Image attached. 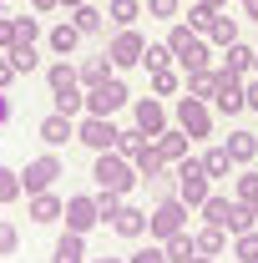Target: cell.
Here are the masks:
<instances>
[{
    "mask_svg": "<svg viewBox=\"0 0 258 263\" xmlns=\"http://www.w3.org/2000/svg\"><path fill=\"white\" fill-rule=\"evenodd\" d=\"M21 35H15V15H0V51H10Z\"/></svg>",
    "mask_w": 258,
    "mask_h": 263,
    "instance_id": "f6af8a7d",
    "label": "cell"
},
{
    "mask_svg": "<svg viewBox=\"0 0 258 263\" xmlns=\"http://www.w3.org/2000/svg\"><path fill=\"white\" fill-rule=\"evenodd\" d=\"M112 233H117V238H132V243H137V238H147V213H142V208H132V202H122V208H117V218H112Z\"/></svg>",
    "mask_w": 258,
    "mask_h": 263,
    "instance_id": "4fadbf2b",
    "label": "cell"
},
{
    "mask_svg": "<svg viewBox=\"0 0 258 263\" xmlns=\"http://www.w3.org/2000/svg\"><path fill=\"white\" fill-rule=\"evenodd\" d=\"M233 258H243V263H258V233H253V228L233 238Z\"/></svg>",
    "mask_w": 258,
    "mask_h": 263,
    "instance_id": "74e56055",
    "label": "cell"
},
{
    "mask_svg": "<svg viewBox=\"0 0 258 263\" xmlns=\"http://www.w3.org/2000/svg\"><path fill=\"white\" fill-rule=\"evenodd\" d=\"M213 86H218V71H188V76H182V91H188V97L213 101Z\"/></svg>",
    "mask_w": 258,
    "mask_h": 263,
    "instance_id": "83f0119b",
    "label": "cell"
},
{
    "mask_svg": "<svg viewBox=\"0 0 258 263\" xmlns=\"http://www.w3.org/2000/svg\"><path fill=\"white\" fill-rule=\"evenodd\" d=\"M15 35L21 41H41V21L35 15H15Z\"/></svg>",
    "mask_w": 258,
    "mask_h": 263,
    "instance_id": "ee69618b",
    "label": "cell"
},
{
    "mask_svg": "<svg viewBox=\"0 0 258 263\" xmlns=\"http://www.w3.org/2000/svg\"><path fill=\"white\" fill-rule=\"evenodd\" d=\"M188 142H193V137H188L182 127H167V132L157 137V152L167 157V167H177L182 157H188Z\"/></svg>",
    "mask_w": 258,
    "mask_h": 263,
    "instance_id": "ffe728a7",
    "label": "cell"
},
{
    "mask_svg": "<svg viewBox=\"0 0 258 263\" xmlns=\"http://www.w3.org/2000/svg\"><path fill=\"white\" fill-rule=\"evenodd\" d=\"M35 132H41V142H46V147H66V142L76 137V117H66V111H51V117H46Z\"/></svg>",
    "mask_w": 258,
    "mask_h": 263,
    "instance_id": "5bb4252c",
    "label": "cell"
},
{
    "mask_svg": "<svg viewBox=\"0 0 258 263\" xmlns=\"http://www.w3.org/2000/svg\"><path fill=\"white\" fill-rule=\"evenodd\" d=\"M10 117H15V106H10V97H5V91H0V127H5Z\"/></svg>",
    "mask_w": 258,
    "mask_h": 263,
    "instance_id": "c3c4849f",
    "label": "cell"
},
{
    "mask_svg": "<svg viewBox=\"0 0 258 263\" xmlns=\"http://www.w3.org/2000/svg\"><path fill=\"white\" fill-rule=\"evenodd\" d=\"M188 263H213V258H208V253H197V258H188Z\"/></svg>",
    "mask_w": 258,
    "mask_h": 263,
    "instance_id": "11a10c76",
    "label": "cell"
},
{
    "mask_svg": "<svg viewBox=\"0 0 258 263\" xmlns=\"http://www.w3.org/2000/svg\"><path fill=\"white\" fill-rule=\"evenodd\" d=\"M15 197H26V182H21V172H15V167L0 162V208H5V202H15Z\"/></svg>",
    "mask_w": 258,
    "mask_h": 263,
    "instance_id": "836d02e7",
    "label": "cell"
},
{
    "mask_svg": "<svg viewBox=\"0 0 258 263\" xmlns=\"http://www.w3.org/2000/svg\"><path fill=\"white\" fill-rule=\"evenodd\" d=\"M147 15L152 21H177L182 15V0H147Z\"/></svg>",
    "mask_w": 258,
    "mask_h": 263,
    "instance_id": "ab89813d",
    "label": "cell"
},
{
    "mask_svg": "<svg viewBox=\"0 0 258 263\" xmlns=\"http://www.w3.org/2000/svg\"><path fill=\"white\" fill-rule=\"evenodd\" d=\"M122 202H127V197H122V193H106V187H97V208H101V223H112Z\"/></svg>",
    "mask_w": 258,
    "mask_h": 263,
    "instance_id": "b9f144b4",
    "label": "cell"
},
{
    "mask_svg": "<svg viewBox=\"0 0 258 263\" xmlns=\"http://www.w3.org/2000/svg\"><path fill=\"white\" fill-rule=\"evenodd\" d=\"M56 177H66V167L56 152H41V157H31L26 162V172H21V182H26V197L31 193H46V187H56Z\"/></svg>",
    "mask_w": 258,
    "mask_h": 263,
    "instance_id": "52a82bcc",
    "label": "cell"
},
{
    "mask_svg": "<svg viewBox=\"0 0 258 263\" xmlns=\"http://www.w3.org/2000/svg\"><path fill=\"white\" fill-rule=\"evenodd\" d=\"M162 248H167V263H188V258H197V238H193L188 228H182V233H172Z\"/></svg>",
    "mask_w": 258,
    "mask_h": 263,
    "instance_id": "d4e9b609",
    "label": "cell"
},
{
    "mask_svg": "<svg viewBox=\"0 0 258 263\" xmlns=\"http://www.w3.org/2000/svg\"><path fill=\"white\" fill-rule=\"evenodd\" d=\"M243 10H248V21H258V0H243Z\"/></svg>",
    "mask_w": 258,
    "mask_h": 263,
    "instance_id": "f907efd6",
    "label": "cell"
},
{
    "mask_svg": "<svg viewBox=\"0 0 258 263\" xmlns=\"http://www.w3.org/2000/svg\"><path fill=\"white\" fill-rule=\"evenodd\" d=\"M253 223H258V213L248 208V202H238V197H233V208H228V223H223V228H228V238H238V233H248Z\"/></svg>",
    "mask_w": 258,
    "mask_h": 263,
    "instance_id": "f1b7e54d",
    "label": "cell"
},
{
    "mask_svg": "<svg viewBox=\"0 0 258 263\" xmlns=\"http://www.w3.org/2000/svg\"><path fill=\"white\" fill-rule=\"evenodd\" d=\"M15 248H21V228H15L10 218H0V258H10Z\"/></svg>",
    "mask_w": 258,
    "mask_h": 263,
    "instance_id": "60d3db41",
    "label": "cell"
},
{
    "mask_svg": "<svg viewBox=\"0 0 258 263\" xmlns=\"http://www.w3.org/2000/svg\"><path fill=\"white\" fill-rule=\"evenodd\" d=\"M132 167H137V177H147V182H152V177H162V172H167V157H162L157 142H152V147H147V152H142Z\"/></svg>",
    "mask_w": 258,
    "mask_h": 263,
    "instance_id": "1f68e13d",
    "label": "cell"
},
{
    "mask_svg": "<svg viewBox=\"0 0 258 263\" xmlns=\"http://www.w3.org/2000/svg\"><path fill=\"white\" fill-rule=\"evenodd\" d=\"M208 41H213V46H233V41H243V26H238V15L218 10V15H213V26H208Z\"/></svg>",
    "mask_w": 258,
    "mask_h": 263,
    "instance_id": "44dd1931",
    "label": "cell"
},
{
    "mask_svg": "<svg viewBox=\"0 0 258 263\" xmlns=\"http://www.w3.org/2000/svg\"><path fill=\"white\" fill-rule=\"evenodd\" d=\"M177 56H172V46L167 41H147V51H142V66L147 71H162V66H172Z\"/></svg>",
    "mask_w": 258,
    "mask_h": 263,
    "instance_id": "e575fe53",
    "label": "cell"
},
{
    "mask_svg": "<svg viewBox=\"0 0 258 263\" xmlns=\"http://www.w3.org/2000/svg\"><path fill=\"white\" fill-rule=\"evenodd\" d=\"M238 202H248L258 213V172H238Z\"/></svg>",
    "mask_w": 258,
    "mask_h": 263,
    "instance_id": "f35d334b",
    "label": "cell"
},
{
    "mask_svg": "<svg viewBox=\"0 0 258 263\" xmlns=\"http://www.w3.org/2000/svg\"><path fill=\"white\" fill-rule=\"evenodd\" d=\"M223 71H233V76H253V56L258 46H248V41H233V46H223Z\"/></svg>",
    "mask_w": 258,
    "mask_h": 263,
    "instance_id": "ac0fdd59",
    "label": "cell"
},
{
    "mask_svg": "<svg viewBox=\"0 0 258 263\" xmlns=\"http://www.w3.org/2000/svg\"><path fill=\"white\" fill-rule=\"evenodd\" d=\"M172 172H177V197H182L188 208H202V202L213 197V177L202 172V157H182Z\"/></svg>",
    "mask_w": 258,
    "mask_h": 263,
    "instance_id": "3957f363",
    "label": "cell"
},
{
    "mask_svg": "<svg viewBox=\"0 0 258 263\" xmlns=\"http://www.w3.org/2000/svg\"><path fill=\"white\" fill-rule=\"evenodd\" d=\"M202 5H213V10H228V0H202Z\"/></svg>",
    "mask_w": 258,
    "mask_h": 263,
    "instance_id": "816d5d0a",
    "label": "cell"
},
{
    "mask_svg": "<svg viewBox=\"0 0 258 263\" xmlns=\"http://www.w3.org/2000/svg\"><path fill=\"white\" fill-rule=\"evenodd\" d=\"M202 172H208L213 182H218V177H228V172H233V157H228V147H208V152H202Z\"/></svg>",
    "mask_w": 258,
    "mask_h": 263,
    "instance_id": "d6a6232c",
    "label": "cell"
},
{
    "mask_svg": "<svg viewBox=\"0 0 258 263\" xmlns=\"http://www.w3.org/2000/svg\"><path fill=\"white\" fill-rule=\"evenodd\" d=\"M0 15H5V0H0Z\"/></svg>",
    "mask_w": 258,
    "mask_h": 263,
    "instance_id": "6f0895ef",
    "label": "cell"
},
{
    "mask_svg": "<svg viewBox=\"0 0 258 263\" xmlns=\"http://www.w3.org/2000/svg\"><path fill=\"white\" fill-rule=\"evenodd\" d=\"M137 15H142V0H106V21L122 31V26H137Z\"/></svg>",
    "mask_w": 258,
    "mask_h": 263,
    "instance_id": "4316f807",
    "label": "cell"
},
{
    "mask_svg": "<svg viewBox=\"0 0 258 263\" xmlns=\"http://www.w3.org/2000/svg\"><path fill=\"white\" fill-rule=\"evenodd\" d=\"M213 106L223 111V117H243L248 111V101H243V76H233L218 66V86H213Z\"/></svg>",
    "mask_w": 258,
    "mask_h": 263,
    "instance_id": "9c48e42d",
    "label": "cell"
},
{
    "mask_svg": "<svg viewBox=\"0 0 258 263\" xmlns=\"http://www.w3.org/2000/svg\"><path fill=\"white\" fill-rule=\"evenodd\" d=\"M91 177H97V187H106V193H122V197H127L132 187L142 182V177H137V167H132L127 157L117 152V147H112V152H97V167H91Z\"/></svg>",
    "mask_w": 258,
    "mask_h": 263,
    "instance_id": "7a4b0ae2",
    "label": "cell"
},
{
    "mask_svg": "<svg viewBox=\"0 0 258 263\" xmlns=\"http://www.w3.org/2000/svg\"><path fill=\"white\" fill-rule=\"evenodd\" d=\"M46 46H51L56 56H71V51L81 46V31H76V21H61V26H51V31H46Z\"/></svg>",
    "mask_w": 258,
    "mask_h": 263,
    "instance_id": "7402d4cb",
    "label": "cell"
},
{
    "mask_svg": "<svg viewBox=\"0 0 258 263\" xmlns=\"http://www.w3.org/2000/svg\"><path fill=\"white\" fill-rule=\"evenodd\" d=\"M167 46H172V56H177V66H182V76H188V71H213V41L197 35L188 21L167 31Z\"/></svg>",
    "mask_w": 258,
    "mask_h": 263,
    "instance_id": "6da1fadb",
    "label": "cell"
},
{
    "mask_svg": "<svg viewBox=\"0 0 258 263\" xmlns=\"http://www.w3.org/2000/svg\"><path fill=\"white\" fill-rule=\"evenodd\" d=\"M97 223H101V208H97V197H91V193L66 197V228H71V233H91Z\"/></svg>",
    "mask_w": 258,
    "mask_h": 263,
    "instance_id": "8fae6325",
    "label": "cell"
},
{
    "mask_svg": "<svg viewBox=\"0 0 258 263\" xmlns=\"http://www.w3.org/2000/svg\"><path fill=\"white\" fill-rule=\"evenodd\" d=\"M26 213H31V223H56V218H66V202L51 193V187H46V193H31Z\"/></svg>",
    "mask_w": 258,
    "mask_h": 263,
    "instance_id": "9a60e30c",
    "label": "cell"
},
{
    "mask_svg": "<svg viewBox=\"0 0 258 263\" xmlns=\"http://www.w3.org/2000/svg\"><path fill=\"white\" fill-rule=\"evenodd\" d=\"M172 91H182V66H162V71H152V97H172Z\"/></svg>",
    "mask_w": 258,
    "mask_h": 263,
    "instance_id": "4dcf8cb0",
    "label": "cell"
},
{
    "mask_svg": "<svg viewBox=\"0 0 258 263\" xmlns=\"http://www.w3.org/2000/svg\"><path fill=\"white\" fill-rule=\"evenodd\" d=\"M147 147H152V137H147L142 127H132V132H122V137H117V152H122L127 162H137V157H142Z\"/></svg>",
    "mask_w": 258,
    "mask_h": 263,
    "instance_id": "f546056e",
    "label": "cell"
},
{
    "mask_svg": "<svg viewBox=\"0 0 258 263\" xmlns=\"http://www.w3.org/2000/svg\"><path fill=\"white\" fill-rule=\"evenodd\" d=\"M61 0H31V10H56Z\"/></svg>",
    "mask_w": 258,
    "mask_h": 263,
    "instance_id": "681fc988",
    "label": "cell"
},
{
    "mask_svg": "<svg viewBox=\"0 0 258 263\" xmlns=\"http://www.w3.org/2000/svg\"><path fill=\"white\" fill-rule=\"evenodd\" d=\"M177 127L188 132V137H208V132H213V106H208V101L202 97H182L177 101Z\"/></svg>",
    "mask_w": 258,
    "mask_h": 263,
    "instance_id": "30bf717a",
    "label": "cell"
},
{
    "mask_svg": "<svg viewBox=\"0 0 258 263\" xmlns=\"http://www.w3.org/2000/svg\"><path fill=\"white\" fill-rule=\"evenodd\" d=\"M132 117H137V127L147 132L152 142H157L162 132H167V106H162L157 97H142V101H132Z\"/></svg>",
    "mask_w": 258,
    "mask_h": 263,
    "instance_id": "7c38bea8",
    "label": "cell"
},
{
    "mask_svg": "<svg viewBox=\"0 0 258 263\" xmlns=\"http://www.w3.org/2000/svg\"><path fill=\"white\" fill-rule=\"evenodd\" d=\"M71 21H76V31H81V35H97L101 26H106V10H97L91 0H81V5L71 10Z\"/></svg>",
    "mask_w": 258,
    "mask_h": 263,
    "instance_id": "cb8c5ba5",
    "label": "cell"
},
{
    "mask_svg": "<svg viewBox=\"0 0 258 263\" xmlns=\"http://www.w3.org/2000/svg\"><path fill=\"white\" fill-rule=\"evenodd\" d=\"M5 56H10V66H15L21 76H31L35 66H41V46H35V41H15V46H10Z\"/></svg>",
    "mask_w": 258,
    "mask_h": 263,
    "instance_id": "603a6c76",
    "label": "cell"
},
{
    "mask_svg": "<svg viewBox=\"0 0 258 263\" xmlns=\"http://www.w3.org/2000/svg\"><path fill=\"white\" fill-rule=\"evenodd\" d=\"M253 76H258V56H253Z\"/></svg>",
    "mask_w": 258,
    "mask_h": 263,
    "instance_id": "9f6ffc18",
    "label": "cell"
},
{
    "mask_svg": "<svg viewBox=\"0 0 258 263\" xmlns=\"http://www.w3.org/2000/svg\"><path fill=\"white\" fill-rule=\"evenodd\" d=\"M127 263H167V248H162L157 238H152V243H142V248H137Z\"/></svg>",
    "mask_w": 258,
    "mask_h": 263,
    "instance_id": "7bdbcfd3",
    "label": "cell"
},
{
    "mask_svg": "<svg viewBox=\"0 0 258 263\" xmlns=\"http://www.w3.org/2000/svg\"><path fill=\"white\" fill-rule=\"evenodd\" d=\"M15 76H21V71L10 66V56H5V51H0V91H10V81H15Z\"/></svg>",
    "mask_w": 258,
    "mask_h": 263,
    "instance_id": "bcb514c9",
    "label": "cell"
},
{
    "mask_svg": "<svg viewBox=\"0 0 258 263\" xmlns=\"http://www.w3.org/2000/svg\"><path fill=\"white\" fill-rule=\"evenodd\" d=\"M127 101H132L127 81H122V76H106L101 86H91V91H86V111H91V117H117Z\"/></svg>",
    "mask_w": 258,
    "mask_h": 263,
    "instance_id": "5b68a950",
    "label": "cell"
},
{
    "mask_svg": "<svg viewBox=\"0 0 258 263\" xmlns=\"http://www.w3.org/2000/svg\"><path fill=\"white\" fill-rule=\"evenodd\" d=\"M76 76H81V86H86V91H91V86H101V81H106V76H117V66H112V56H106V51H101V56H86V61L76 66Z\"/></svg>",
    "mask_w": 258,
    "mask_h": 263,
    "instance_id": "d6986e66",
    "label": "cell"
},
{
    "mask_svg": "<svg viewBox=\"0 0 258 263\" xmlns=\"http://www.w3.org/2000/svg\"><path fill=\"white\" fill-rule=\"evenodd\" d=\"M51 263H86V233H71L66 228L51 248Z\"/></svg>",
    "mask_w": 258,
    "mask_h": 263,
    "instance_id": "2e32d148",
    "label": "cell"
},
{
    "mask_svg": "<svg viewBox=\"0 0 258 263\" xmlns=\"http://www.w3.org/2000/svg\"><path fill=\"white\" fill-rule=\"evenodd\" d=\"M193 238H197V253H208V258H218V253L228 248V228H218V223H208V228H197Z\"/></svg>",
    "mask_w": 258,
    "mask_h": 263,
    "instance_id": "484cf974",
    "label": "cell"
},
{
    "mask_svg": "<svg viewBox=\"0 0 258 263\" xmlns=\"http://www.w3.org/2000/svg\"><path fill=\"white\" fill-rule=\"evenodd\" d=\"M223 147H228V157H233V167H248L258 157V132H243V127H238Z\"/></svg>",
    "mask_w": 258,
    "mask_h": 263,
    "instance_id": "e0dca14e",
    "label": "cell"
},
{
    "mask_svg": "<svg viewBox=\"0 0 258 263\" xmlns=\"http://www.w3.org/2000/svg\"><path fill=\"white\" fill-rule=\"evenodd\" d=\"M228 208H233V197L213 193L208 202H202V208H197V213H202V223H218V228H223V223H228Z\"/></svg>",
    "mask_w": 258,
    "mask_h": 263,
    "instance_id": "d590c367",
    "label": "cell"
},
{
    "mask_svg": "<svg viewBox=\"0 0 258 263\" xmlns=\"http://www.w3.org/2000/svg\"><path fill=\"white\" fill-rule=\"evenodd\" d=\"M142 51H147V41L137 35V26H122V31L106 41V56L117 71H132V66H142Z\"/></svg>",
    "mask_w": 258,
    "mask_h": 263,
    "instance_id": "ba28073f",
    "label": "cell"
},
{
    "mask_svg": "<svg viewBox=\"0 0 258 263\" xmlns=\"http://www.w3.org/2000/svg\"><path fill=\"white\" fill-rule=\"evenodd\" d=\"M243 101H248V111H258V76H243Z\"/></svg>",
    "mask_w": 258,
    "mask_h": 263,
    "instance_id": "7dc6e473",
    "label": "cell"
},
{
    "mask_svg": "<svg viewBox=\"0 0 258 263\" xmlns=\"http://www.w3.org/2000/svg\"><path fill=\"white\" fill-rule=\"evenodd\" d=\"M213 15H218V10H213V5H202V0H193V5H188V26H193L197 35H208Z\"/></svg>",
    "mask_w": 258,
    "mask_h": 263,
    "instance_id": "8d00e7d4",
    "label": "cell"
},
{
    "mask_svg": "<svg viewBox=\"0 0 258 263\" xmlns=\"http://www.w3.org/2000/svg\"><path fill=\"white\" fill-rule=\"evenodd\" d=\"M86 263H127V258H86Z\"/></svg>",
    "mask_w": 258,
    "mask_h": 263,
    "instance_id": "f5cc1de1",
    "label": "cell"
},
{
    "mask_svg": "<svg viewBox=\"0 0 258 263\" xmlns=\"http://www.w3.org/2000/svg\"><path fill=\"white\" fill-rule=\"evenodd\" d=\"M117 137H122V132H117L112 117H91V111H86V117L76 122V142H81V147H91V152H112V147H117Z\"/></svg>",
    "mask_w": 258,
    "mask_h": 263,
    "instance_id": "8992f818",
    "label": "cell"
},
{
    "mask_svg": "<svg viewBox=\"0 0 258 263\" xmlns=\"http://www.w3.org/2000/svg\"><path fill=\"white\" fill-rule=\"evenodd\" d=\"M188 213H193V208H188L182 197H162L157 208L147 213V238H157V243H167L172 233H182V228H188Z\"/></svg>",
    "mask_w": 258,
    "mask_h": 263,
    "instance_id": "277c9868",
    "label": "cell"
},
{
    "mask_svg": "<svg viewBox=\"0 0 258 263\" xmlns=\"http://www.w3.org/2000/svg\"><path fill=\"white\" fill-rule=\"evenodd\" d=\"M76 5H81V0H61V10H76Z\"/></svg>",
    "mask_w": 258,
    "mask_h": 263,
    "instance_id": "db71d44e",
    "label": "cell"
}]
</instances>
